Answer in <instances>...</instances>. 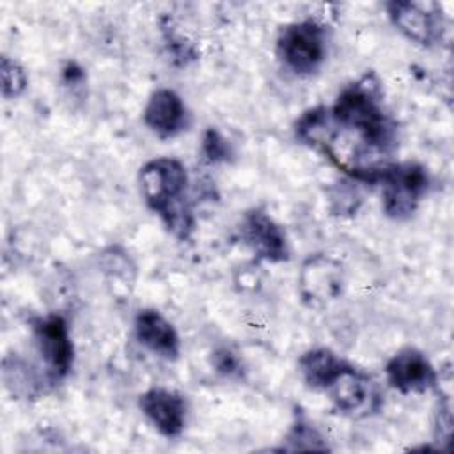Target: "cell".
Here are the masks:
<instances>
[{"label":"cell","mask_w":454,"mask_h":454,"mask_svg":"<svg viewBox=\"0 0 454 454\" xmlns=\"http://www.w3.org/2000/svg\"><path fill=\"white\" fill-rule=\"evenodd\" d=\"M385 376L388 385L401 394H422L438 383L436 369L417 348L399 349L387 362Z\"/></svg>","instance_id":"cell-8"},{"label":"cell","mask_w":454,"mask_h":454,"mask_svg":"<svg viewBox=\"0 0 454 454\" xmlns=\"http://www.w3.org/2000/svg\"><path fill=\"white\" fill-rule=\"evenodd\" d=\"M211 364L215 371L225 378H239L243 372L239 356L229 348H218L211 356Z\"/></svg>","instance_id":"cell-17"},{"label":"cell","mask_w":454,"mask_h":454,"mask_svg":"<svg viewBox=\"0 0 454 454\" xmlns=\"http://www.w3.org/2000/svg\"><path fill=\"white\" fill-rule=\"evenodd\" d=\"M348 365L349 362H346L328 348L309 349L298 360V369L305 385L312 390L321 392H325Z\"/></svg>","instance_id":"cell-13"},{"label":"cell","mask_w":454,"mask_h":454,"mask_svg":"<svg viewBox=\"0 0 454 454\" xmlns=\"http://www.w3.org/2000/svg\"><path fill=\"white\" fill-rule=\"evenodd\" d=\"M385 9L392 25L411 43L431 48L442 41L445 20L438 4L394 0L387 2Z\"/></svg>","instance_id":"cell-6"},{"label":"cell","mask_w":454,"mask_h":454,"mask_svg":"<svg viewBox=\"0 0 454 454\" xmlns=\"http://www.w3.org/2000/svg\"><path fill=\"white\" fill-rule=\"evenodd\" d=\"M325 392L328 394L333 406L351 419H365L376 415L383 406V394L374 378L353 367L351 364L332 381Z\"/></svg>","instance_id":"cell-5"},{"label":"cell","mask_w":454,"mask_h":454,"mask_svg":"<svg viewBox=\"0 0 454 454\" xmlns=\"http://www.w3.org/2000/svg\"><path fill=\"white\" fill-rule=\"evenodd\" d=\"M275 51L286 69L298 76L312 74L326 57V30L316 20L293 21L278 32Z\"/></svg>","instance_id":"cell-2"},{"label":"cell","mask_w":454,"mask_h":454,"mask_svg":"<svg viewBox=\"0 0 454 454\" xmlns=\"http://www.w3.org/2000/svg\"><path fill=\"white\" fill-rule=\"evenodd\" d=\"M284 450H328L321 433L301 413L296 415L286 436Z\"/></svg>","instance_id":"cell-14"},{"label":"cell","mask_w":454,"mask_h":454,"mask_svg":"<svg viewBox=\"0 0 454 454\" xmlns=\"http://www.w3.org/2000/svg\"><path fill=\"white\" fill-rule=\"evenodd\" d=\"M200 151L209 163H225L232 156V147L229 140L216 128H207L204 131Z\"/></svg>","instance_id":"cell-16"},{"label":"cell","mask_w":454,"mask_h":454,"mask_svg":"<svg viewBox=\"0 0 454 454\" xmlns=\"http://www.w3.org/2000/svg\"><path fill=\"white\" fill-rule=\"evenodd\" d=\"M64 78L67 83H78L83 80V69L78 67L74 62H69L66 67H64Z\"/></svg>","instance_id":"cell-18"},{"label":"cell","mask_w":454,"mask_h":454,"mask_svg":"<svg viewBox=\"0 0 454 454\" xmlns=\"http://www.w3.org/2000/svg\"><path fill=\"white\" fill-rule=\"evenodd\" d=\"M144 124L160 138H172L188 126V110L172 89L154 90L144 108Z\"/></svg>","instance_id":"cell-11"},{"label":"cell","mask_w":454,"mask_h":454,"mask_svg":"<svg viewBox=\"0 0 454 454\" xmlns=\"http://www.w3.org/2000/svg\"><path fill=\"white\" fill-rule=\"evenodd\" d=\"M239 232L257 259L266 262H284L289 259L286 232L264 209L248 211L243 216Z\"/></svg>","instance_id":"cell-9"},{"label":"cell","mask_w":454,"mask_h":454,"mask_svg":"<svg viewBox=\"0 0 454 454\" xmlns=\"http://www.w3.org/2000/svg\"><path fill=\"white\" fill-rule=\"evenodd\" d=\"M0 76H2V96L5 99L20 98L28 85L25 69L14 59L7 57V55L2 57Z\"/></svg>","instance_id":"cell-15"},{"label":"cell","mask_w":454,"mask_h":454,"mask_svg":"<svg viewBox=\"0 0 454 454\" xmlns=\"http://www.w3.org/2000/svg\"><path fill=\"white\" fill-rule=\"evenodd\" d=\"M380 183L383 186V211L394 220H404L415 213L426 197L429 174L415 161L390 163L385 167Z\"/></svg>","instance_id":"cell-3"},{"label":"cell","mask_w":454,"mask_h":454,"mask_svg":"<svg viewBox=\"0 0 454 454\" xmlns=\"http://www.w3.org/2000/svg\"><path fill=\"white\" fill-rule=\"evenodd\" d=\"M32 333L48 381L57 383L66 378L74 360V346L66 319L60 314L37 317L32 323Z\"/></svg>","instance_id":"cell-4"},{"label":"cell","mask_w":454,"mask_h":454,"mask_svg":"<svg viewBox=\"0 0 454 454\" xmlns=\"http://www.w3.org/2000/svg\"><path fill=\"white\" fill-rule=\"evenodd\" d=\"M298 284L303 301L312 309H323L344 291L342 264L325 254L310 255L301 264Z\"/></svg>","instance_id":"cell-7"},{"label":"cell","mask_w":454,"mask_h":454,"mask_svg":"<svg viewBox=\"0 0 454 454\" xmlns=\"http://www.w3.org/2000/svg\"><path fill=\"white\" fill-rule=\"evenodd\" d=\"M140 192L147 207L181 241L190 239L195 220L188 200V172L176 158H154L142 165Z\"/></svg>","instance_id":"cell-1"},{"label":"cell","mask_w":454,"mask_h":454,"mask_svg":"<svg viewBox=\"0 0 454 454\" xmlns=\"http://www.w3.org/2000/svg\"><path fill=\"white\" fill-rule=\"evenodd\" d=\"M135 337L153 355L176 360L181 351V340L174 325L156 309H142L135 316Z\"/></svg>","instance_id":"cell-12"},{"label":"cell","mask_w":454,"mask_h":454,"mask_svg":"<svg viewBox=\"0 0 454 454\" xmlns=\"http://www.w3.org/2000/svg\"><path fill=\"white\" fill-rule=\"evenodd\" d=\"M138 408L165 438H176L183 433L186 403L181 394L163 387H153L140 394Z\"/></svg>","instance_id":"cell-10"}]
</instances>
